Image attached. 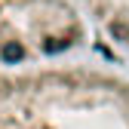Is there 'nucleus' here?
I'll list each match as a JSON object with an SVG mask.
<instances>
[{"label":"nucleus","mask_w":129,"mask_h":129,"mask_svg":"<svg viewBox=\"0 0 129 129\" xmlns=\"http://www.w3.org/2000/svg\"><path fill=\"white\" fill-rule=\"evenodd\" d=\"M0 129H129V77L89 64H6Z\"/></svg>","instance_id":"nucleus-1"},{"label":"nucleus","mask_w":129,"mask_h":129,"mask_svg":"<svg viewBox=\"0 0 129 129\" xmlns=\"http://www.w3.org/2000/svg\"><path fill=\"white\" fill-rule=\"evenodd\" d=\"M86 22L71 0H0V68L77 49Z\"/></svg>","instance_id":"nucleus-2"},{"label":"nucleus","mask_w":129,"mask_h":129,"mask_svg":"<svg viewBox=\"0 0 129 129\" xmlns=\"http://www.w3.org/2000/svg\"><path fill=\"white\" fill-rule=\"evenodd\" d=\"M71 3L83 15V22L89 19L114 46L129 52V0H71Z\"/></svg>","instance_id":"nucleus-3"}]
</instances>
